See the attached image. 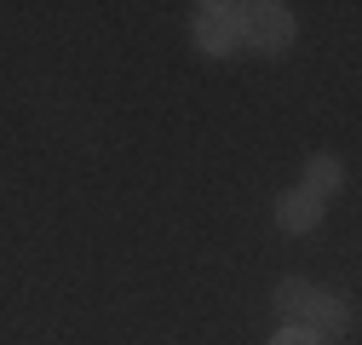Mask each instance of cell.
Returning <instances> with one entry per match:
<instances>
[{"mask_svg": "<svg viewBox=\"0 0 362 345\" xmlns=\"http://www.w3.org/2000/svg\"><path fill=\"white\" fill-rule=\"evenodd\" d=\"M236 35L253 52H282L293 40V12L282 0H247V6H236Z\"/></svg>", "mask_w": 362, "mask_h": 345, "instance_id": "cell-1", "label": "cell"}, {"mask_svg": "<svg viewBox=\"0 0 362 345\" xmlns=\"http://www.w3.org/2000/svg\"><path fill=\"white\" fill-rule=\"evenodd\" d=\"M190 35H196V47L207 52V58H224V52H236V6H224V0H207V6H196V23H190Z\"/></svg>", "mask_w": 362, "mask_h": 345, "instance_id": "cell-2", "label": "cell"}, {"mask_svg": "<svg viewBox=\"0 0 362 345\" xmlns=\"http://www.w3.org/2000/svg\"><path fill=\"white\" fill-rule=\"evenodd\" d=\"M316 305H322V288H310L305 276H288V282H276V311L288 317V328H310Z\"/></svg>", "mask_w": 362, "mask_h": 345, "instance_id": "cell-3", "label": "cell"}, {"mask_svg": "<svg viewBox=\"0 0 362 345\" xmlns=\"http://www.w3.org/2000/svg\"><path fill=\"white\" fill-rule=\"evenodd\" d=\"M310 334L316 339H351L356 334V305L351 299H339V293H322V305H316V317H310Z\"/></svg>", "mask_w": 362, "mask_h": 345, "instance_id": "cell-4", "label": "cell"}, {"mask_svg": "<svg viewBox=\"0 0 362 345\" xmlns=\"http://www.w3.org/2000/svg\"><path fill=\"white\" fill-rule=\"evenodd\" d=\"M276 225L282 230H316V225H322V201H316L310 190H288L276 201Z\"/></svg>", "mask_w": 362, "mask_h": 345, "instance_id": "cell-5", "label": "cell"}, {"mask_svg": "<svg viewBox=\"0 0 362 345\" xmlns=\"http://www.w3.org/2000/svg\"><path fill=\"white\" fill-rule=\"evenodd\" d=\"M339 179H345V167H339L334 156H310V161H305V185H299V190H310L316 201H328V196L339 190Z\"/></svg>", "mask_w": 362, "mask_h": 345, "instance_id": "cell-6", "label": "cell"}, {"mask_svg": "<svg viewBox=\"0 0 362 345\" xmlns=\"http://www.w3.org/2000/svg\"><path fill=\"white\" fill-rule=\"evenodd\" d=\"M270 345H322L310 328H282V334H270Z\"/></svg>", "mask_w": 362, "mask_h": 345, "instance_id": "cell-7", "label": "cell"}]
</instances>
